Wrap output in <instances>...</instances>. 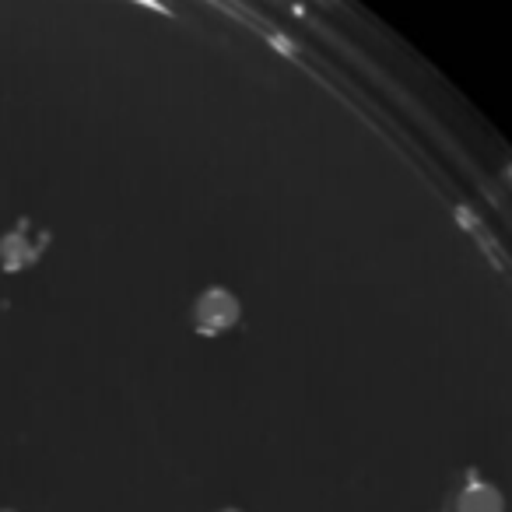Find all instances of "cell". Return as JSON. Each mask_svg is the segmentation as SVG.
Returning a JSON list of instances; mask_svg holds the SVG:
<instances>
[{
	"label": "cell",
	"mask_w": 512,
	"mask_h": 512,
	"mask_svg": "<svg viewBox=\"0 0 512 512\" xmlns=\"http://www.w3.org/2000/svg\"><path fill=\"white\" fill-rule=\"evenodd\" d=\"M239 299H235L228 288L214 285L207 292L197 295V306H193V323L204 337H218L225 330H232L239 323Z\"/></svg>",
	"instance_id": "obj_1"
},
{
	"label": "cell",
	"mask_w": 512,
	"mask_h": 512,
	"mask_svg": "<svg viewBox=\"0 0 512 512\" xmlns=\"http://www.w3.org/2000/svg\"><path fill=\"white\" fill-rule=\"evenodd\" d=\"M505 502L498 495L495 484H467L460 491V502H456V512H502Z\"/></svg>",
	"instance_id": "obj_2"
},
{
	"label": "cell",
	"mask_w": 512,
	"mask_h": 512,
	"mask_svg": "<svg viewBox=\"0 0 512 512\" xmlns=\"http://www.w3.org/2000/svg\"><path fill=\"white\" fill-rule=\"evenodd\" d=\"M228 512H235V509H228Z\"/></svg>",
	"instance_id": "obj_3"
}]
</instances>
